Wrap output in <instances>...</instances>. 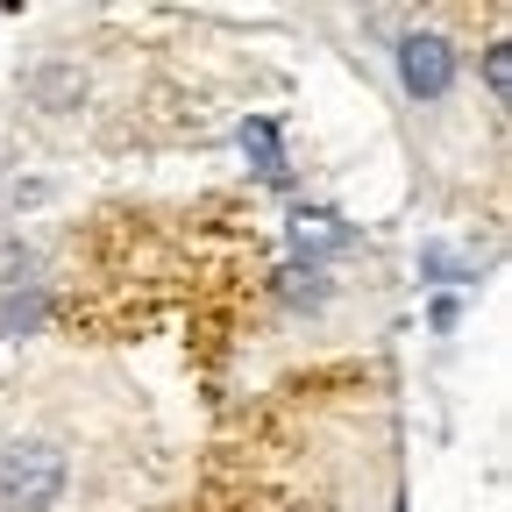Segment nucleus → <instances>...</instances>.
Wrapping results in <instances>:
<instances>
[{"mask_svg":"<svg viewBox=\"0 0 512 512\" xmlns=\"http://www.w3.org/2000/svg\"><path fill=\"white\" fill-rule=\"evenodd\" d=\"M57 491H64V456L50 441H22L0 456V505L8 512H43Z\"/></svg>","mask_w":512,"mask_h":512,"instance_id":"obj_1","label":"nucleus"},{"mask_svg":"<svg viewBox=\"0 0 512 512\" xmlns=\"http://www.w3.org/2000/svg\"><path fill=\"white\" fill-rule=\"evenodd\" d=\"M399 79H406V93L413 100H441L448 93V79H456V50H448L441 36H406L399 43Z\"/></svg>","mask_w":512,"mask_h":512,"instance_id":"obj_2","label":"nucleus"},{"mask_svg":"<svg viewBox=\"0 0 512 512\" xmlns=\"http://www.w3.org/2000/svg\"><path fill=\"white\" fill-rule=\"evenodd\" d=\"M242 150H249V164L264 171L271 185H285V150H278V128L271 121H242Z\"/></svg>","mask_w":512,"mask_h":512,"instance_id":"obj_3","label":"nucleus"},{"mask_svg":"<svg viewBox=\"0 0 512 512\" xmlns=\"http://www.w3.org/2000/svg\"><path fill=\"white\" fill-rule=\"evenodd\" d=\"M505 72H512V50H505V43H491V50H484V86H491V100H505V93H512V79H505Z\"/></svg>","mask_w":512,"mask_h":512,"instance_id":"obj_4","label":"nucleus"},{"mask_svg":"<svg viewBox=\"0 0 512 512\" xmlns=\"http://www.w3.org/2000/svg\"><path fill=\"white\" fill-rule=\"evenodd\" d=\"M427 271H434V278H470L477 264H463V256H441V249H434V256H427Z\"/></svg>","mask_w":512,"mask_h":512,"instance_id":"obj_5","label":"nucleus"}]
</instances>
